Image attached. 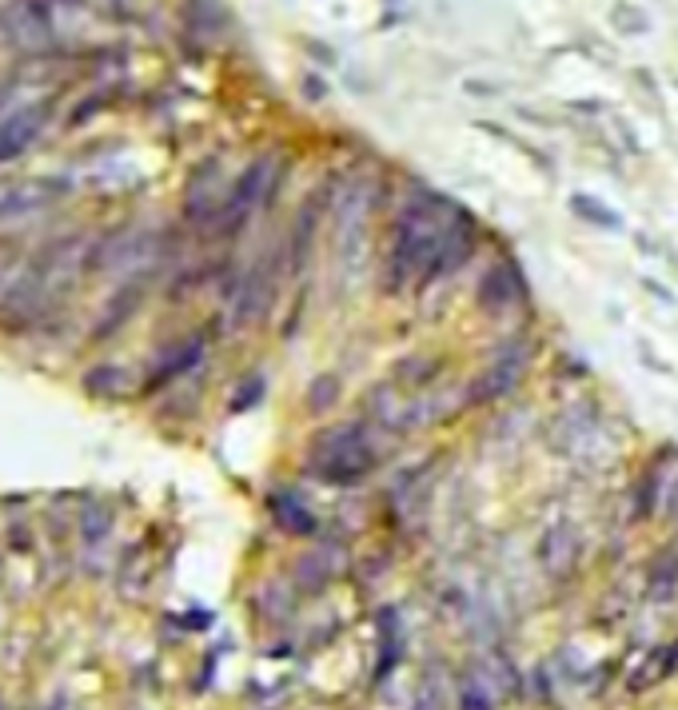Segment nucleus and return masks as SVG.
Returning <instances> with one entry per match:
<instances>
[{
    "label": "nucleus",
    "mask_w": 678,
    "mask_h": 710,
    "mask_svg": "<svg viewBox=\"0 0 678 710\" xmlns=\"http://www.w3.org/2000/svg\"><path fill=\"white\" fill-rule=\"evenodd\" d=\"M455 212H459V204L431 192V188H419L407 196V204L391 220V244H387L383 276H379V288L387 296H399V292L423 284Z\"/></svg>",
    "instance_id": "obj_1"
},
{
    "label": "nucleus",
    "mask_w": 678,
    "mask_h": 710,
    "mask_svg": "<svg viewBox=\"0 0 678 710\" xmlns=\"http://www.w3.org/2000/svg\"><path fill=\"white\" fill-rule=\"evenodd\" d=\"M375 471H379V451L371 447V439H359V443H347V447L308 459V475L328 487H359Z\"/></svg>",
    "instance_id": "obj_2"
},
{
    "label": "nucleus",
    "mask_w": 678,
    "mask_h": 710,
    "mask_svg": "<svg viewBox=\"0 0 678 710\" xmlns=\"http://www.w3.org/2000/svg\"><path fill=\"white\" fill-rule=\"evenodd\" d=\"M479 240H483V228H479V220L467 212V208H459L455 216H451V224H447V232H443V244H439V256H435V264L427 268V276H423V284H419V292L423 288H431L435 280H447V276H455L475 252H479Z\"/></svg>",
    "instance_id": "obj_3"
},
{
    "label": "nucleus",
    "mask_w": 678,
    "mask_h": 710,
    "mask_svg": "<svg viewBox=\"0 0 678 710\" xmlns=\"http://www.w3.org/2000/svg\"><path fill=\"white\" fill-rule=\"evenodd\" d=\"M475 300H479V308H483L487 316H503V312H511L515 304H523V300H527V280H523L519 264H515L511 256H495V260L483 268V276H479Z\"/></svg>",
    "instance_id": "obj_4"
},
{
    "label": "nucleus",
    "mask_w": 678,
    "mask_h": 710,
    "mask_svg": "<svg viewBox=\"0 0 678 710\" xmlns=\"http://www.w3.org/2000/svg\"><path fill=\"white\" fill-rule=\"evenodd\" d=\"M523 371H527V352H503L495 355L475 379H471V391H467V399L471 403H499V399H507L519 383H523Z\"/></svg>",
    "instance_id": "obj_5"
},
{
    "label": "nucleus",
    "mask_w": 678,
    "mask_h": 710,
    "mask_svg": "<svg viewBox=\"0 0 678 710\" xmlns=\"http://www.w3.org/2000/svg\"><path fill=\"white\" fill-rule=\"evenodd\" d=\"M332 208V188H316L300 212H296V224H292V240H288V264L300 272L312 252H316V240H320V228H324V212Z\"/></svg>",
    "instance_id": "obj_6"
},
{
    "label": "nucleus",
    "mask_w": 678,
    "mask_h": 710,
    "mask_svg": "<svg viewBox=\"0 0 678 710\" xmlns=\"http://www.w3.org/2000/svg\"><path fill=\"white\" fill-rule=\"evenodd\" d=\"M579 535L567 527V523H555V527H547L543 531V539H539V563H543V571L551 575V579H567L575 567H579Z\"/></svg>",
    "instance_id": "obj_7"
},
{
    "label": "nucleus",
    "mask_w": 678,
    "mask_h": 710,
    "mask_svg": "<svg viewBox=\"0 0 678 710\" xmlns=\"http://www.w3.org/2000/svg\"><path fill=\"white\" fill-rule=\"evenodd\" d=\"M268 511H272V519H276L292 539H312V535L320 531V515H316L300 495H292V491L272 495V499H268Z\"/></svg>",
    "instance_id": "obj_8"
},
{
    "label": "nucleus",
    "mask_w": 678,
    "mask_h": 710,
    "mask_svg": "<svg viewBox=\"0 0 678 710\" xmlns=\"http://www.w3.org/2000/svg\"><path fill=\"white\" fill-rule=\"evenodd\" d=\"M443 359H435V355H403V359H395V367H391V379H395V387H403V391H423V387H431L439 375H443Z\"/></svg>",
    "instance_id": "obj_9"
},
{
    "label": "nucleus",
    "mask_w": 678,
    "mask_h": 710,
    "mask_svg": "<svg viewBox=\"0 0 678 710\" xmlns=\"http://www.w3.org/2000/svg\"><path fill=\"white\" fill-rule=\"evenodd\" d=\"M403 659V631H399V615L395 607H387L379 615V663H375V683H383Z\"/></svg>",
    "instance_id": "obj_10"
},
{
    "label": "nucleus",
    "mask_w": 678,
    "mask_h": 710,
    "mask_svg": "<svg viewBox=\"0 0 678 710\" xmlns=\"http://www.w3.org/2000/svg\"><path fill=\"white\" fill-rule=\"evenodd\" d=\"M647 595L655 603H671L678 595V555L675 551H663L651 559L647 567Z\"/></svg>",
    "instance_id": "obj_11"
},
{
    "label": "nucleus",
    "mask_w": 678,
    "mask_h": 710,
    "mask_svg": "<svg viewBox=\"0 0 678 710\" xmlns=\"http://www.w3.org/2000/svg\"><path fill=\"white\" fill-rule=\"evenodd\" d=\"M571 212L583 220V224H591V228H603V232H623V216L615 212V208H607L599 196H591V192H575L571 196Z\"/></svg>",
    "instance_id": "obj_12"
},
{
    "label": "nucleus",
    "mask_w": 678,
    "mask_h": 710,
    "mask_svg": "<svg viewBox=\"0 0 678 710\" xmlns=\"http://www.w3.org/2000/svg\"><path fill=\"white\" fill-rule=\"evenodd\" d=\"M659 495H663V459H655V463L639 475L631 515H635V519H655V511H659Z\"/></svg>",
    "instance_id": "obj_13"
},
{
    "label": "nucleus",
    "mask_w": 678,
    "mask_h": 710,
    "mask_svg": "<svg viewBox=\"0 0 678 710\" xmlns=\"http://www.w3.org/2000/svg\"><path fill=\"white\" fill-rule=\"evenodd\" d=\"M367 439V419H347V423H332L324 431L312 435V455H324V451H336L347 443H359Z\"/></svg>",
    "instance_id": "obj_14"
},
{
    "label": "nucleus",
    "mask_w": 678,
    "mask_h": 710,
    "mask_svg": "<svg viewBox=\"0 0 678 710\" xmlns=\"http://www.w3.org/2000/svg\"><path fill=\"white\" fill-rule=\"evenodd\" d=\"M455 710H495V699H491L487 683L475 679V675H463L459 679V695H455Z\"/></svg>",
    "instance_id": "obj_15"
},
{
    "label": "nucleus",
    "mask_w": 678,
    "mask_h": 710,
    "mask_svg": "<svg viewBox=\"0 0 678 710\" xmlns=\"http://www.w3.org/2000/svg\"><path fill=\"white\" fill-rule=\"evenodd\" d=\"M411 710H447V687H443L439 667H431V671L419 679V695H415V707Z\"/></svg>",
    "instance_id": "obj_16"
},
{
    "label": "nucleus",
    "mask_w": 678,
    "mask_h": 710,
    "mask_svg": "<svg viewBox=\"0 0 678 710\" xmlns=\"http://www.w3.org/2000/svg\"><path fill=\"white\" fill-rule=\"evenodd\" d=\"M336 399H339L336 375H316L312 387H308V411H312V415H324L328 407H336Z\"/></svg>",
    "instance_id": "obj_17"
},
{
    "label": "nucleus",
    "mask_w": 678,
    "mask_h": 710,
    "mask_svg": "<svg viewBox=\"0 0 678 710\" xmlns=\"http://www.w3.org/2000/svg\"><path fill=\"white\" fill-rule=\"evenodd\" d=\"M611 24H615L623 36H639V32H647V16H643L635 4H615V8H611Z\"/></svg>",
    "instance_id": "obj_18"
},
{
    "label": "nucleus",
    "mask_w": 678,
    "mask_h": 710,
    "mask_svg": "<svg viewBox=\"0 0 678 710\" xmlns=\"http://www.w3.org/2000/svg\"><path fill=\"white\" fill-rule=\"evenodd\" d=\"M256 399H264V379H248L244 383V391L236 395V403H232V411H248Z\"/></svg>",
    "instance_id": "obj_19"
},
{
    "label": "nucleus",
    "mask_w": 678,
    "mask_h": 710,
    "mask_svg": "<svg viewBox=\"0 0 678 710\" xmlns=\"http://www.w3.org/2000/svg\"><path fill=\"white\" fill-rule=\"evenodd\" d=\"M304 96H308V100H324V96H328V84H324L320 76H308V80H304Z\"/></svg>",
    "instance_id": "obj_20"
},
{
    "label": "nucleus",
    "mask_w": 678,
    "mask_h": 710,
    "mask_svg": "<svg viewBox=\"0 0 678 710\" xmlns=\"http://www.w3.org/2000/svg\"><path fill=\"white\" fill-rule=\"evenodd\" d=\"M643 288H647V292H655V296H659L663 304H671V300H675V296H671V292H667L663 284H655V280H643Z\"/></svg>",
    "instance_id": "obj_21"
}]
</instances>
